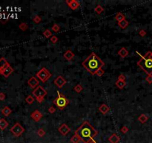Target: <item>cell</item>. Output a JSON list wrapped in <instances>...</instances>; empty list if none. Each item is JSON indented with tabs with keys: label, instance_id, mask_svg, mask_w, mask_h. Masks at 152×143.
<instances>
[{
	"label": "cell",
	"instance_id": "4fadbf2b",
	"mask_svg": "<svg viewBox=\"0 0 152 143\" xmlns=\"http://www.w3.org/2000/svg\"><path fill=\"white\" fill-rule=\"evenodd\" d=\"M39 82L38 79L37 78V77H35V76L31 77V78L28 81V84L33 89H35L36 87H37L39 86Z\"/></svg>",
	"mask_w": 152,
	"mask_h": 143
},
{
	"label": "cell",
	"instance_id": "ab89813d",
	"mask_svg": "<svg viewBox=\"0 0 152 143\" xmlns=\"http://www.w3.org/2000/svg\"><path fill=\"white\" fill-rule=\"evenodd\" d=\"M139 35L140 36V37H145V36L146 35V31H145L144 29H142V30H140V31H139Z\"/></svg>",
	"mask_w": 152,
	"mask_h": 143
},
{
	"label": "cell",
	"instance_id": "d6986e66",
	"mask_svg": "<svg viewBox=\"0 0 152 143\" xmlns=\"http://www.w3.org/2000/svg\"><path fill=\"white\" fill-rule=\"evenodd\" d=\"M12 112V110H11L9 107H5L2 110V113L5 116H8L11 114Z\"/></svg>",
	"mask_w": 152,
	"mask_h": 143
},
{
	"label": "cell",
	"instance_id": "5b68a950",
	"mask_svg": "<svg viewBox=\"0 0 152 143\" xmlns=\"http://www.w3.org/2000/svg\"><path fill=\"white\" fill-rule=\"evenodd\" d=\"M47 94H48V92L46 89H45L43 87L40 85H39L32 91V95H33V97L38 101V103L42 102Z\"/></svg>",
	"mask_w": 152,
	"mask_h": 143
},
{
	"label": "cell",
	"instance_id": "4316f807",
	"mask_svg": "<svg viewBox=\"0 0 152 143\" xmlns=\"http://www.w3.org/2000/svg\"><path fill=\"white\" fill-rule=\"evenodd\" d=\"M43 36L45 38H50L52 37V32L50 31L49 29H45V31H43Z\"/></svg>",
	"mask_w": 152,
	"mask_h": 143
},
{
	"label": "cell",
	"instance_id": "484cf974",
	"mask_svg": "<svg viewBox=\"0 0 152 143\" xmlns=\"http://www.w3.org/2000/svg\"><path fill=\"white\" fill-rule=\"evenodd\" d=\"M81 141L79 136L77 134V133H74V135L71 137V142L72 143H79Z\"/></svg>",
	"mask_w": 152,
	"mask_h": 143
},
{
	"label": "cell",
	"instance_id": "5bb4252c",
	"mask_svg": "<svg viewBox=\"0 0 152 143\" xmlns=\"http://www.w3.org/2000/svg\"><path fill=\"white\" fill-rule=\"evenodd\" d=\"M99 111L100 112L102 115H106L107 114V113L110 111V107L106 104H102L100 107H99Z\"/></svg>",
	"mask_w": 152,
	"mask_h": 143
},
{
	"label": "cell",
	"instance_id": "9c48e42d",
	"mask_svg": "<svg viewBox=\"0 0 152 143\" xmlns=\"http://www.w3.org/2000/svg\"><path fill=\"white\" fill-rule=\"evenodd\" d=\"M65 2L68 7L73 10H76L77 9H78L80 6V3L78 1H77V0H66Z\"/></svg>",
	"mask_w": 152,
	"mask_h": 143
},
{
	"label": "cell",
	"instance_id": "6da1fadb",
	"mask_svg": "<svg viewBox=\"0 0 152 143\" xmlns=\"http://www.w3.org/2000/svg\"><path fill=\"white\" fill-rule=\"evenodd\" d=\"M74 133H77L84 143H88L91 140L94 139L98 134V131L93 128L92 125L88 122H84L80 125V127L75 131Z\"/></svg>",
	"mask_w": 152,
	"mask_h": 143
},
{
	"label": "cell",
	"instance_id": "ac0fdd59",
	"mask_svg": "<svg viewBox=\"0 0 152 143\" xmlns=\"http://www.w3.org/2000/svg\"><path fill=\"white\" fill-rule=\"evenodd\" d=\"M9 65V63H8L7 61V60L5 59V57H2V58H0V72L6 67L8 66Z\"/></svg>",
	"mask_w": 152,
	"mask_h": 143
},
{
	"label": "cell",
	"instance_id": "7a4b0ae2",
	"mask_svg": "<svg viewBox=\"0 0 152 143\" xmlns=\"http://www.w3.org/2000/svg\"><path fill=\"white\" fill-rule=\"evenodd\" d=\"M82 66L91 75H96V72L102 68L105 63L99 58L97 54L92 52L85 61L82 63Z\"/></svg>",
	"mask_w": 152,
	"mask_h": 143
},
{
	"label": "cell",
	"instance_id": "ffe728a7",
	"mask_svg": "<svg viewBox=\"0 0 152 143\" xmlns=\"http://www.w3.org/2000/svg\"><path fill=\"white\" fill-rule=\"evenodd\" d=\"M114 18H115V20H116V21H117L118 22H120L122 21V20H125V15H124L123 14H122L121 12H119L118 14H116Z\"/></svg>",
	"mask_w": 152,
	"mask_h": 143
},
{
	"label": "cell",
	"instance_id": "d4e9b609",
	"mask_svg": "<svg viewBox=\"0 0 152 143\" xmlns=\"http://www.w3.org/2000/svg\"><path fill=\"white\" fill-rule=\"evenodd\" d=\"M104 10H105L104 8L102 7V6H101L100 5H97L95 7V8H94V11L96 12L97 14H101L102 13H103Z\"/></svg>",
	"mask_w": 152,
	"mask_h": 143
},
{
	"label": "cell",
	"instance_id": "e0dca14e",
	"mask_svg": "<svg viewBox=\"0 0 152 143\" xmlns=\"http://www.w3.org/2000/svg\"><path fill=\"white\" fill-rule=\"evenodd\" d=\"M128 54H129V51H128L127 50L126 48H125V47H122L121 49L118 51V55H119L122 58L126 57L128 55Z\"/></svg>",
	"mask_w": 152,
	"mask_h": 143
},
{
	"label": "cell",
	"instance_id": "ba28073f",
	"mask_svg": "<svg viewBox=\"0 0 152 143\" xmlns=\"http://www.w3.org/2000/svg\"><path fill=\"white\" fill-rule=\"evenodd\" d=\"M66 83H67V81L65 80V78L62 75H59V76H57L56 77V79L54 80V84L58 87V88H62L63 86L66 84Z\"/></svg>",
	"mask_w": 152,
	"mask_h": 143
},
{
	"label": "cell",
	"instance_id": "7c38bea8",
	"mask_svg": "<svg viewBox=\"0 0 152 143\" xmlns=\"http://www.w3.org/2000/svg\"><path fill=\"white\" fill-rule=\"evenodd\" d=\"M14 72V69L13 67L11 66L9 64L8 66L5 67L1 72H0V74L2 75L5 77H8L11 74H12V72Z\"/></svg>",
	"mask_w": 152,
	"mask_h": 143
},
{
	"label": "cell",
	"instance_id": "836d02e7",
	"mask_svg": "<svg viewBox=\"0 0 152 143\" xmlns=\"http://www.w3.org/2000/svg\"><path fill=\"white\" fill-rule=\"evenodd\" d=\"M51 42V43H53V44H56L57 42H58V37H56V35H53L52 37H51L50 39Z\"/></svg>",
	"mask_w": 152,
	"mask_h": 143
},
{
	"label": "cell",
	"instance_id": "2e32d148",
	"mask_svg": "<svg viewBox=\"0 0 152 143\" xmlns=\"http://www.w3.org/2000/svg\"><path fill=\"white\" fill-rule=\"evenodd\" d=\"M120 141V138L116 133H113L108 138V142L110 143H119Z\"/></svg>",
	"mask_w": 152,
	"mask_h": 143
},
{
	"label": "cell",
	"instance_id": "b9f144b4",
	"mask_svg": "<svg viewBox=\"0 0 152 143\" xmlns=\"http://www.w3.org/2000/svg\"><path fill=\"white\" fill-rule=\"evenodd\" d=\"M88 143H97V142L95 139H92V140H91Z\"/></svg>",
	"mask_w": 152,
	"mask_h": 143
},
{
	"label": "cell",
	"instance_id": "1f68e13d",
	"mask_svg": "<svg viewBox=\"0 0 152 143\" xmlns=\"http://www.w3.org/2000/svg\"><path fill=\"white\" fill-rule=\"evenodd\" d=\"M33 21L36 23V24H39L41 22H42V18H41V16H35L33 18Z\"/></svg>",
	"mask_w": 152,
	"mask_h": 143
},
{
	"label": "cell",
	"instance_id": "f35d334b",
	"mask_svg": "<svg viewBox=\"0 0 152 143\" xmlns=\"http://www.w3.org/2000/svg\"><path fill=\"white\" fill-rule=\"evenodd\" d=\"M125 80H126V77H125V76L123 74H121V75H119V77H118V81H125Z\"/></svg>",
	"mask_w": 152,
	"mask_h": 143
},
{
	"label": "cell",
	"instance_id": "30bf717a",
	"mask_svg": "<svg viewBox=\"0 0 152 143\" xmlns=\"http://www.w3.org/2000/svg\"><path fill=\"white\" fill-rule=\"evenodd\" d=\"M43 115H42V113L39 112L38 110H36L35 111H33L31 114V118L33 119V120L34 122H39L40 120H41V118H42Z\"/></svg>",
	"mask_w": 152,
	"mask_h": 143
},
{
	"label": "cell",
	"instance_id": "d590c367",
	"mask_svg": "<svg viewBox=\"0 0 152 143\" xmlns=\"http://www.w3.org/2000/svg\"><path fill=\"white\" fill-rule=\"evenodd\" d=\"M120 131L122 133L125 134V133H127L128 132V128L127 126H125V125H124V126L122 127V128L120 129Z\"/></svg>",
	"mask_w": 152,
	"mask_h": 143
},
{
	"label": "cell",
	"instance_id": "52a82bcc",
	"mask_svg": "<svg viewBox=\"0 0 152 143\" xmlns=\"http://www.w3.org/2000/svg\"><path fill=\"white\" fill-rule=\"evenodd\" d=\"M10 130L16 137H19L23 133L25 132V128H23L19 123L17 122L10 128Z\"/></svg>",
	"mask_w": 152,
	"mask_h": 143
},
{
	"label": "cell",
	"instance_id": "7402d4cb",
	"mask_svg": "<svg viewBox=\"0 0 152 143\" xmlns=\"http://www.w3.org/2000/svg\"><path fill=\"white\" fill-rule=\"evenodd\" d=\"M148 117L146 116L145 114H142V115H140L138 118V121L140 122V123H142V124H145L146 122L148 121Z\"/></svg>",
	"mask_w": 152,
	"mask_h": 143
},
{
	"label": "cell",
	"instance_id": "60d3db41",
	"mask_svg": "<svg viewBox=\"0 0 152 143\" xmlns=\"http://www.w3.org/2000/svg\"><path fill=\"white\" fill-rule=\"evenodd\" d=\"M5 98V94L3 92H0V101H3Z\"/></svg>",
	"mask_w": 152,
	"mask_h": 143
},
{
	"label": "cell",
	"instance_id": "d6a6232c",
	"mask_svg": "<svg viewBox=\"0 0 152 143\" xmlns=\"http://www.w3.org/2000/svg\"><path fill=\"white\" fill-rule=\"evenodd\" d=\"M37 135H38L39 137H43V136L45 135V131L42 128H39V129L37 130Z\"/></svg>",
	"mask_w": 152,
	"mask_h": 143
},
{
	"label": "cell",
	"instance_id": "3957f363",
	"mask_svg": "<svg viewBox=\"0 0 152 143\" xmlns=\"http://www.w3.org/2000/svg\"><path fill=\"white\" fill-rule=\"evenodd\" d=\"M137 66L147 75H152V52L148 51L137 62Z\"/></svg>",
	"mask_w": 152,
	"mask_h": 143
},
{
	"label": "cell",
	"instance_id": "4dcf8cb0",
	"mask_svg": "<svg viewBox=\"0 0 152 143\" xmlns=\"http://www.w3.org/2000/svg\"><path fill=\"white\" fill-rule=\"evenodd\" d=\"M51 29L53 30L54 32L57 33V32H59L60 31V27L59 25H57L56 23H55V24H54V25H53V26L51 27Z\"/></svg>",
	"mask_w": 152,
	"mask_h": 143
},
{
	"label": "cell",
	"instance_id": "603a6c76",
	"mask_svg": "<svg viewBox=\"0 0 152 143\" xmlns=\"http://www.w3.org/2000/svg\"><path fill=\"white\" fill-rule=\"evenodd\" d=\"M128 25H129V22H128V21L126 20H122V21L118 22V26H119L121 28H122V29H124V28H127V27L128 26Z\"/></svg>",
	"mask_w": 152,
	"mask_h": 143
},
{
	"label": "cell",
	"instance_id": "cb8c5ba5",
	"mask_svg": "<svg viewBox=\"0 0 152 143\" xmlns=\"http://www.w3.org/2000/svg\"><path fill=\"white\" fill-rule=\"evenodd\" d=\"M115 85L116 86V87H118L119 89H123L126 86V83L125 81H120L117 80L115 83Z\"/></svg>",
	"mask_w": 152,
	"mask_h": 143
},
{
	"label": "cell",
	"instance_id": "f1b7e54d",
	"mask_svg": "<svg viewBox=\"0 0 152 143\" xmlns=\"http://www.w3.org/2000/svg\"><path fill=\"white\" fill-rule=\"evenodd\" d=\"M19 29L21 30V31H25L28 28V26L27 25V24L25 22H22L19 24Z\"/></svg>",
	"mask_w": 152,
	"mask_h": 143
},
{
	"label": "cell",
	"instance_id": "277c9868",
	"mask_svg": "<svg viewBox=\"0 0 152 143\" xmlns=\"http://www.w3.org/2000/svg\"><path fill=\"white\" fill-rule=\"evenodd\" d=\"M56 92H57V97L54 100L53 103L58 107V109L62 110L70 104V101L65 95L62 94L60 91H57Z\"/></svg>",
	"mask_w": 152,
	"mask_h": 143
},
{
	"label": "cell",
	"instance_id": "f546056e",
	"mask_svg": "<svg viewBox=\"0 0 152 143\" xmlns=\"http://www.w3.org/2000/svg\"><path fill=\"white\" fill-rule=\"evenodd\" d=\"M74 91L76 92H77V93H79L81 92L82 91H83V86H82L81 84H77V85H76L74 87Z\"/></svg>",
	"mask_w": 152,
	"mask_h": 143
},
{
	"label": "cell",
	"instance_id": "9a60e30c",
	"mask_svg": "<svg viewBox=\"0 0 152 143\" xmlns=\"http://www.w3.org/2000/svg\"><path fill=\"white\" fill-rule=\"evenodd\" d=\"M74 56H75L74 53L71 50H67L63 55L64 58L66 59L67 61H71V60L74 57Z\"/></svg>",
	"mask_w": 152,
	"mask_h": 143
},
{
	"label": "cell",
	"instance_id": "8d00e7d4",
	"mask_svg": "<svg viewBox=\"0 0 152 143\" xmlns=\"http://www.w3.org/2000/svg\"><path fill=\"white\" fill-rule=\"evenodd\" d=\"M145 81H147L149 84H151L152 83V75H148L147 77H145Z\"/></svg>",
	"mask_w": 152,
	"mask_h": 143
},
{
	"label": "cell",
	"instance_id": "8fae6325",
	"mask_svg": "<svg viewBox=\"0 0 152 143\" xmlns=\"http://www.w3.org/2000/svg\"><path fill=\"white\" fill-rule=\"evenodd\" d=\"M58 130H59V132L62 135L66 136L68 133L71 132V128H70L66 124H62L60 125V127L58 128Z\"/></svg>",
	"mask_w": 152,
	"mask_h": 143
},
{
	"label": "cell",
	"instance_id": "44dd1931",
	"mask_svg": "<svg viewBox=\"0 0 152 143\" xmlns=\"http://www.w3.org/2000/svg\"><path fill=\"white\" fill-rule=\"evenodd\" d=\"M8 126V122L4 118L0 119V129L1 130H5Z\"/></svg>",
	"mask_w": 152,
	"mask_h": 143
},
{
	"label": "cell",
	"instance_id": "74e56055",
	"mask_svg": "<svg viewBox=\"0 0 152 143\" xmlns=\"http://www.w3.org/2000/svg\"><path fill=\"white\" fill-rule=\"evenodd\" d=\"M56 108L54 107H53V106H51L49 108H48V112L49 113H51V114H53V113H54L55 112H56Z\"/></svg>",
	"mask_w": 152,
	"mask_h": 143
},
{
	"label": "cell",
	"instance_id": "83f0119b",
	"mask_svg": "<svg viewBox=\"0 0 152 143\" xmlns=\"http://www.w3.org/2000/svg\"><path fill=\"white\" fill-rule=\"evenodd\" d=\"M34 101H35V98H33V96H32V95H28V96L26 97V98H25L26 103L28 104H32L34 102Z\"/></svg>",
	"mask_w": 152,
	"mask_h": 143
},
{
	"label": "cell",
	"instance_id": "8992f818",
	"mask_svg": "<svg viewBox=\"0 0 152 143\" xmlns=\"http://www.w3.org/2000/svg\"><path fill=\"white\" fill-rule=\"evenodd\" d=\"M36 77L43 83L48 81L51 77V73L50 72V71L46 69L45 67H43L41 69L36 75Z\"/></svg>",
	"mask_w": 152,
	"mask_h": 143
},
{
	"label": "cell",
	"instance_id": "e575fe53",
	"mask_svg": "<svg viewBox=\"0 0 152 143\" xmlns=\"http://www.w3.org/2000/svg\"><path fill=\"white\" fill-rule=\"evenodd\" d=\"M104 74H105V70L102 69V68L100 69H99V70L97 72H96V75H97L98 77H102Z\"/></svg>",
	"mask_w": 152,
	"mask_h": 143
}]
</instances>
